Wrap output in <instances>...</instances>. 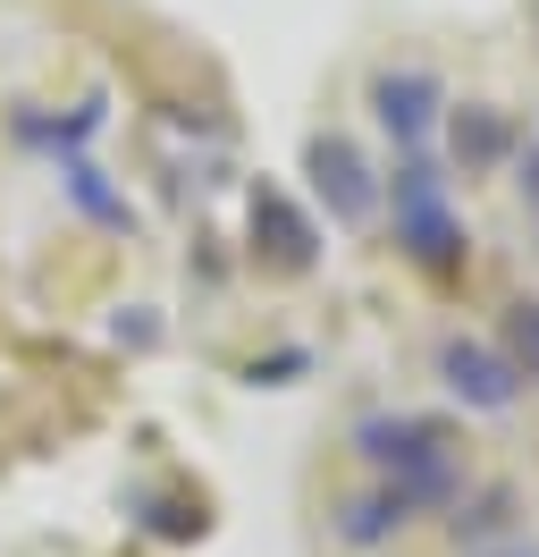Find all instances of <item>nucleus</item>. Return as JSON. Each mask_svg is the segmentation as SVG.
<instances>
[{
  "label": "nucleus",
  "instance_id": "nucleus-1",
  "mask_svg": "<svg viewBox=\"0 0 539 557\" xmlns=\"http://www.w3.org/2000/svg\"><path fill=\"white\" fill-rule=\"evenodd\" d=\"M363 440V456L379 465V473H397V498L404 507H438V498H455V456H447V431H430V422H413V414H379L354 431Z\"/></svg>",
  "mask_w": 539,
  "mask_h": 557
},
{
  "label": "nucleus",
  "instance_id": "nucleus-2",
  "mask_svg": "<svg viewBox=\"0 0 539 557\" xmlns=\"http://www.w3.org/2000/svg\"><path fill=\"white\" fill-rule=\"evenodd\" d=\"M438 372H447V388H455L464 406H480V414L514 406V363H498L489 347H464V338H447V347H438Z\"/></svg>",
  "mask_w": 539,
  "mask_h": 557
},
{
  "label": "nucleus",
  "instance_id": "nucleus-3",
  "mask_svg": "<svg viewBox=\"0 0 539 557\" xmlns=\"http://www.w3.org/2000/svg\"><path fill=\"white\" fill-rule=\"evenodd\" d=\"M397 211H404V237H413L422 262H447V253H455V220H447V203H438V177L430 170H404L397 177Z\"/></svg>",
  "mask_w": 539,
  "mask_h": 557
},
{
  "label": "nucleus",
  "instance_id": "nucleus-4",
  "mask_svg": "<svg viewBox=\"0 0 539 557\" xmlns=\"http://www.w3.org/2000/svg\"><path fill=\"white\" fill-rule=\"evenodd\" d=\"M430 102H438L430 76H379V119H388L404 144H422V127H430Z\"/></svg>",
  "mask_w": 539,
  "mask_h": 557
},
{
  "label": "nucleus",
  "instance_id": "nucleus-5",
  "mask_svg": "<svg viewBox=\"0 0 539 557\" xmlns=\"http://www.w3.org/2000/svg\"><path fill=\"white\" fill-rule=\"evenodd\" d=\"M312 170H321V195H337L346 220H363V211H371V186H363V170H354L346 144H312Z\"/></svg>",
  "mask_w": 539,
  "mask_h": 557
},
{
  "label": "nucleus",
  "instance_id": "nucleus-6",
  "mask_svg": "<svg viewBox=\"0 0 539 557\" xmlns=\"http://www.w3.org/2000/svg\"><path fill=\"white\" fill-rule=\"evenodd\" d=\"M514 347L531 355V372H539V313H523V321H514Z\"/></svg>",
  "mask_w": 539,
  "mask_h": 557
},
{
  "label": "nucleus",
  "instance_id": "nucleus-7",
  "mask_svg": "<svg viewBox=\"0 0 539 557\" xmlns=\"http://www.w3.org/2000/svg\"><path fill=\"white\" fill-rule=\"evenodd\" d=\"M480 557H539V549H523V541H505V549H480Z\"/></svg>",
  "mask_w": 539,
  "mask_h": 557
}]
</instances>
